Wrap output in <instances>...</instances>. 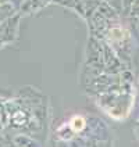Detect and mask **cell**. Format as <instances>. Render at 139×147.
I'll list each match as a JSON object with an SVG mask.
<instances>
[{"label": "cell", "mask_w": 139, "mask_h": 147, "mask_svg": "<svg viewBox=\"0 0 139 147\" xmlns=\"http://www.w3.org/2000/svg\"><path fill=\"white\" fill-rule=\"evenodd\" d=\"M85 125H86L85 118L81 117V115H75V117L71 118V121H70V126L73 128L74 132H81L82 129L85 128Z\"/></svg>", "instance_id": "6da1fadb"}]
</instances>
